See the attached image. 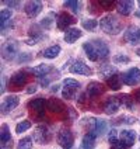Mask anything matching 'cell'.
<instances>
[{
	"mask_svg": "<svg viewBox=\"0 0 140 149\" xmlns=\"http://www.w3.org/2000/svg\"><path fill=\"white\" fill-rule=\"evenodd\" d=\"M50 139V132L49 130L43 125H39L34 130V141L37 143H45Z\"/></svg>",
	"mask_w": 140,
	"mask_h": 149,
	"instance_id": "8992f818",
	"label": "cell"
},
{
	"mask_svg": "<svg viewBox=\"0 0 140 149\" xmlns=\"http://www.w3.org/2000/svg\"><path fill=\"white\" fill-rule=\"evenodd\" d=\"M125 40L129 42V44H132V45L139 44L140 42V28L139 27L130 25V27L126 30V33H125Z\"/></svg>",
	"mask_w": 140,
	"mask_h": 149,
	"instance_id": "ba28073f",
	"label": "cell"
},
{
	"mask_svg": "<svg viewBox=\"0 0 140 149\" xmlns=\"http://www.w3.org/2000/svg\"><path fill=\"white\" fill-rule=\"evenodd\" d=\"M134 99H136V101H139L140 103V89L136 90V93H134Z\"/></svg>",
	"mask_w": 140,
	"mask_h": 149,
	"instance_id": "60d3db41",
	"label": "cell"
},
{
	"mask_svg": "<svg viewBox=\"0 0 140 149\" xmlns=\"http://www.w3.org/2000/svg\"><path fill=\"white\" fill-rule=\"evenodd\" d=\"M133 6L134 3L129 1V0H123V1H118L116 3V7H118V13L119 14H123V16H129L132 13Z\"/></svg>",
	"mask_w": 140,
	"mask_h": 149,
	"instance_id": "9a60e30c",
	"label": "cell"
},
{
	"mask_svg": "<svg viewBox=\"0 0 140 149\" xmlns=\"http://www.w3.org/2000/svg\"><path fill=\"white\" fill-rule=\"evenodd\" d=\"M63 4H65V7L70 8L73 13H79V11H80V3H79V1L70 0V1H65Z\"/></svg>",
	"mask_w": 140,
	"mask_h": 149,
	"instance_id": "4dcf8cb0",
	"label": "cell"
},
{
	"mask_svg": "<svg viewBox=\"0 0 140 149\" xmlns=\"http://www.w3.org/2000/svg\"><path fill=\"white\" fill-rule=\"evenodd\" d=\"M58 142H59V145H60L62 148L70 149L72 146H73V143H74L73 134L70 132L67 128H62V130L59 131V134H58Z\"/></svg>",
	"mask_w": 140,
	"mask_h": 149,
	"instance_id": "3957f363",
	"label": "cell"
},
{
	"mask_svg": "<svg viewBox=\"0 0 140 149\" xmlns=\"http://www.w3.org/2000/svg\"><path fill=\"white\" fill-rule=\"evenodd\" d=\"M136 54H137V55H139V56H140V48H139V49H137V52H136Z\"/></svg>",
	"mask_w": 140,
	"mask_h": 149,
	"instance_id": "b9f144b4",
	"label": "cell"
},
{
	"mask_svg": "<svg viewBox=\"0 0 140 149\" xmlns=\"http://www.w3.org/2000/svg\"><path fill=\"white\" fill-rule=\"evenodd\" d=\"M63 87L65 89H70V90H73V91H77V89L80 87V83L77 82V80H73V79H65Z\"/></svg>",
	"mask_w": 140,
	"mask_h": 149,
	"instance_id": "4316f807",
	"label": "cell"
},
{
	"mask_svg": "<svg viewBox=\"0 0 140 149\" xmlns=\"http://www.w3.org/2000/svg\"><path fill=\"white\" fill-rule=\"evenodd\" d=\"M136 16H137V17H140V11H137V13H136Z\"/></svg>",
	"mask_w": 140,
	"mask_h": 149,
	"instance_id": "7bdbcfd3",
	"label": "cell"
},
{
	"mask_svg": "<svg viewBox=\"0 0 140 149\" xmlns=\"http://www.w3.org/2000/svg\"><path fill=\"white\" fill-rule=\"evenodd\" d=\"M137 4H139V7H140V1H137Z\"/></svg>",
	"mask_w": 140,
	"mask_h": 149,
	"instance_id": "ee69618b",
	"label": "cell"
},
{
	"mask_svg": "<svg viewBox=\"0 0 140 149\" xmlns=\"http://www.w3.org/2000/svg\"><path fill=\"white\" fill-rule=\"evenodd\" d=\"M121 100L119 97H109V99L105 101V106H104V111L109 114V116H112V114H115L116 111L119 110L121 107Z\"/></svg>",
	"mask_w": 140,
	"mask_h": 149,
	"instance_id": "7c38bea8",
	"label": "cell"
},
{
	"mask_svg": "<svg viewBox=\"0 0 140 149\" xmlns=\"http://www.w3.org/2000/svg\"><path fill=\"white\" fill-rule=\"evenodd\" d=\"M76 23V20H74L73 16H70V14H67V13H62V14H59L58 16V20H56V24H58V28L59 30H69V27L70 25H73Z\"/></svg>",
	"mask_w": 140,
	"mask_h": 149,
	"instance_id": "9c48e42d",
	"label": "cell"
},
{
	"mask_svg": "<svg viewBox=\"0 0 140 149\" xmlns=\"http://www.w3.org/2000/svg\"><path fill=\"white\" fill-rule=\"evenodd\" d=\"M130 59L128 58L126 55H116L115 56V62L116 63H128Z\"/></svg>",
	"mask_w": 140,
	"mask_h": 149,
	"instance_id": "d590c367",
	"label": "cell"
},
{
	"mask_svg": "<svg viewBox=\"0 0 140 149\" xmlns=\"http://www.w3.org/2000/svg\"><path fill=\"white\" fill-rule=\"evenodd\" d=\"M107 84H108V87L112 89V90H119L121 86H122V76H119L118 73L112 74L111 77L107 79Z\"/></svg>",
	"mask_w": 140,
	"mask_h": 149,
	"instance_id": "ffe728a7",
	"label": "cell"
},
{
	"mask_svg": "<svg viewBox=\"0 0 140 149\" xmlns=\"http://www.w3.org/2000/svg\"><path fill=\"white\" fill-rule=\"evenodd\" d=\"M99 27H101V30L104 33L111 34V35H116V34L121 33V30H122L121 21L114 14H108V16L102 17L101 21H99Z\"/></svg>",
	"mask_w": 140,
	"mask_h": 149,
	"instance_id": "6da1fadb",
	"label": "cell"
},
{
	"mask_svg": "<svg viewBox=\"0 0 140 149\" xmlns=\"http://www.w3.org/2000/svg\"><path fill=\"white\" fill-rule=\"evenodd\" d=\"M95 148V136L91 134H86L81 141L80 149H94Z\"/></svg>",
	"mask_w": 140,
	"mask_h": 149,
	"instance_id": "cb8c5ba5",
	"label": "cell"
},
{
	"mask_svg": "<svg viewBox=\"0 0 140 149\" xmlns=\"http://www.w3.org/2000/svg\"><path fill=\"white\" fill-rule=\"evenodd\" d=\"M17 148L18 149H31L32 148V139H31V138H24V139H21V141L18 142Z\"/></svg>",
	"mask_w": 140,
	"mask_h": 149,
	"instance_id": "1f68e13d",
	"label": "cell"
},
{
	"mask_svg": "<svg viewBox=\"0 0 140 149\" xmlns=\"http://www.w3.org/2000/svg\"><path fill=\"white\" fill-rule=\"evenodd\" d=\"M31 128V123L28 121V120H24V121H20L16 127V132L17 134H23L27 130H30Z\"/></svg>",
	"mask_w": 140,
	"mask_h": 149,
	"instance_id": "83f0119b",
	"label": "cell"
},
{
	"mask_svg": "<svg viewBox=\"0 0 140 149\" xmlns=\"http://www.w3.org/2000/svg\"><path fill=\"white\" fill-rule=\"evenodd\" d=\"M60 51H62V48L59 45H53V47H49L48 49L43 51V56L46 59H53L60 54Z\"/></svg>",
	"mask_w": 140,
	"mask_h": 149,
	"instance_id": "d4e9b609",
	"label": "cell"
},
{
	"mask_svg": "<svg viewBox=\"0 0 140 149\" xmlns=\"http://www.w3.org/2000/svg\"><path fill=\"white\" fill-rule=\"evenodd\" d=\"M81 35H83L81 30H79V28H69L65 33V41L67 44H74Z\"/></svg>",
	"mask_w": 140,
	"mask_h": 149,
	"instance_id": "e0dca14e",
	"label": "cell"
},
{
	"mask_svg": "<svg viewBox=\"0 0 140 149\" xmlns=\"http://www.w3.org/2000/svg\"><path fill=\"white\" fill-rule=\"evenodd\" d=\"M46 107H48V110L52 111V113H63V111H65V104L58 99H49Z\"/></svg>",
	"mask_w": 140,
	"mask_h": 149,
	"instance_id": "d6986e66",
	"label": "cell"
},
{
	"mask_svg": "<svg viewBox=\"0 0 140 149\" xmlns=\"http://www.w3.org/2000/svg\"><path fill=\"white\" fill-rule=\"evenodd\" d=\"M111 149H129V146H126V145H125L121 139H118L116 142L111 143Z\"/></svg>",
	"mask_w": 140,
	"mask_h": 149,
	"instance_id": "e575fe53",
	"label": "cell"
},
{
	"mask_svg": "<svg viewBox=\"0 0 140 149\" xmlns=\"http://www.w3.org/2000/svg\"><path fill=\"white\" fill-rule=\"evenodd\" d=\"M83 49L86 51V55H87V58L90 59V61H92V62L98 61V55H97V51L94 48L92 42H86L83 45Z\"/></svg>",
	"mask_w": 140,
	"mask_h": 149,
	"instance_id": "7402d4cb",
	"label": "cell"
},
{
	"mask_svg": "<svg viewBox=\"0 0 140 149\" xmlns=\"http://www.w3.org/2000/svg\"><path fill=\"white\" fill-rule=\"evenodd\" d=\"M119 139L123 142L126 146H132L134 145V141H136V131H132V130H123L122 132L119 134Z\"/></svg>",
	"mask_w": 140,
	"mask_h": 149,
	"instance_id": "4fadbf2b",
	"label": "cell"
},
{
	"mask_svg": "<svg viewBox=\"0 0 140 149\" xmlns=\"http://www.w3.org/2000/svg\"><path fill=\"white\" fill-rule=\"evenodd\" d=\"M102 91H104V87L98 82H91L87 86V96H90V97H97Z\"/></svg>",
	"mask_w": 140,
	"mask_h": 149,
	"instance_id": "ac0fdd59",
	"label": "cell"
},
{
	"mask_svg": "<svg viewBox=\"0 0 140 149\" xmlns=\"http://www.w3.org/2000/svg\"><path fill=\"white\" fill-rule=\"evenodd\" d=\"M99 6H102V7H112L114 3L112 1H104V0H101L99 1Z\"/></svg>",
	"mask_w": 140,
	"mask_h": 149,
	"instance_id": "74e56055",
	"label": "cell"
},
{
	"mask_svg": "<svg viewBox=\"0 0 140 149\" xmlns=\"http://www.w3.org/2000/svg\"><path fill=\"white\" fill-rule=\"evenodd\" d=\"M70 72L74 74H83V76H90L92 73L90 66H87L83 61H76L72 65V68H70Z\"/></svg>",
	"mask_w": 140,
	"mask_h": 149,
	"instance_id": "30bf717a",
	"label": "cell"
},
{
	"mask_svg": "<svg viewBox=\"0 0 140 149\" xmlns=\"http://www.w3.org/2000/svg\"><path fill=\"white\" fill-rule=\"evenodd\" d=\"M24 10H25V14L30 17V18H34V17H37L42 11V3L38 1V0L27 1L24 6Z\"/></svg>",
	"mask_w": 140,
	"mask_h": 149,
	"instance_id": "5b68a950",
	"label": "cell"
},
{
	"mask_svg": "<svg viewBox=\"0 0 140 149\" xmlns=\"http://www.w3.org/2000/svg\"><path fill=\"white\" fill-rule=\"evenodd\" d=\"M35 91H37V86L34 84V86H30V87H28L27 93H28V94H31V93H35Z\"/></svg>",
	"mask_w": 140,
	"mask_h": 149,
	"instance_id": "ab89813d",
	"label": "cell"
},
{
	"mask_svg": "<svg viewBox=\"0 0 140 149\" xmlns=\"http://www.w3.org/2000/svg\"><path fill=\"white\" fill-rule=\"evenodd\" d=\"M52 20H53V14H49V16H46L45 18H42L41 25L42 27H45V28L48 30V28H50L52 24H53V21H52Z\"/></svg>",
	"mask_w": 140,
	"mask_h": 149,
	"instance_id": "836d02e7",
	"label": "cell"
},
{
	"mask_svg": "<svg viewBox=\"0 0 140 149\" xmlns=\"http://www.w3.org/2000/svg\"><path fill=\"white\" fill-rule=\"evenodd\" d=\"M92 42V45H94V48L97 51V55H98V59H107L108 55H109V48H108V45L105 44L104 41H101V40H94Z\"/></svg>",
	"mask_w": 140,
	"mask_h": 149,
	"instance_id": "8fae6325",
	"label": "cell"
},
{
	"mask_svg": "<svg viewBox=\"0 0 140 149\" xmlns=\"http://www.w3.org/2000/svg\"><path fill=\"white\" fill-rule=\"evenodd\" d=\"M11 16H13V13H11L10 8H3V10L0 11V24H1V30H4L7 21L11 20Z\"/></svg>",
	"mask_w": 140,
	"mask_h": 149,
	"instance_id": "484cf974",
	"label": "cell"
},
{
	"mask_svg": "<svg viewBox=\"0 0 140 149\" xmlns=\"http://www.w3.org/2000/svg\"><path fill=\"white\" fill-rule=\"evenodd\" d=\"M0 141H1L3 148L10 146V143H11V134H10V130H8V127L6 124L1 127V131H0Z\"/></svg>",
	"mask_w": 140,
	"mask_h": 149,
	"instance_id": "44dd1931",
	"label": "cell"
},
{
	"mask_svg": "<svg viewBox=\"0 0 140 149\" xmlns=\"http://www.w3.org/2000/svg\"><path fill=\"white\" fill-rule=\"evenodd\" d=\"M27 82V74L24 72H16L10 77V84L14 87H23Z\"/></svg>",
	"mask_w": 140,
	"mask_h": 149,
	"instance_id": "2e32d148",
	"label": "cell"
},
{
	"mask_svg": "<svg viewBox=\"0 0 140 149\" xmlns=\"http://www.w3.org/2000/svg\"><path fill=\"white\" fill-rule=\"evenodd\" d=\"M18 51H20V44L17 41H14V40H10L6 44H3V47H1L3 59H6V61L14 59L17 56V54H18Z\"/></svg>",
	"mask_w": 140,
	"mask_h": 149,
	"instance_id": "7a4b0ae2",
	"label": "cell"
},
{
	"mask_svg": "<svg viewBox=\"0 0 140 149\" xmlns=\"http://www.w3.org/2000/svg\"><path fill=\"white\" fill-rule=\"evenodd\" d=\"M119 100H121V103L125 104L128 108L133 107V100H130V96H129V94H122V96H119Z\"/></svg>",
	"mask_w": 140,
	"mask_h": 149,
	"instance_id": "d6a6232c",
	"label": "cell"
},
{
	"mask_svg": "<svg viewBox=\"0 0 140 149\" xmlns=\"http://www.w3.org/2000/svg\"><path fill=\"white\" fill-rule=\"evenodd\" d=\"M97 20H94V18H87V20H83L81 21V25L86 28V30H94L95 27H97Z\"/></svg>",
	"mask_w": 140,
	"mask_h": 149,
	"instance_id": "f546056e",
	"label": "cell"
},
{
	"mask_svg": "<svg viewBox=\"0 0 140 149\" xmlns=\"http://www.w3.org/2000/svg\"><path fill=\"white\" fill-rule=\"evenodd\" d=\"M108 139H109V143H114V142L118 141V132H116L115 130L109 131V136H108Z\"/></svg>",
	"mask_w": 140,
	"mask_h": 149,
	"instance_id": "8d00e7d4",
	"label": "cell"
},
{
	"mask_svg": "<svg viewBox=\"0 0 140 149\" xmlns=\"http://www.w3.org/2000/svg\"><path fill=\"white\" fill-rule=\"evenodd\" d=\"M34 74H37V76H45L46 73H49L50 70H52V65H48V63H41V65H38V66H34L30 69Z\"/></svg>",
	"mask_w": 140,
	"mask_h": 149,
	"instance_id": "603a6c76",
	"label": "cell"
},
{
	"mask_svg": "<svg viewBox=\"0 0 140 149\" xmlns=\"http://www.w3.org/2000/svg\"><path fill=\"white\" fill-rule=\"evenodd\" d=\"M6 6H10V7H18L20 6V1H4Z\"/></svg>",
	"mask_w": 140,
	"mask_h": 149,
	"instance_id": "f35d334b",
	"label": "cell"
},
{
	"mask_svg": "<svg viewBox=\"0 0 140 149\" xmlns=\"http://www.w3.org/2000/svg\"><path fill=\"white\" fill-rule=\"evenodd\" d=\"M122 82L128 86H136L140 83V69L139 68H132L128 72L122 74Z\"/></svg>",
	"mask_w": 140,
	"mask_h": 149,
	"instance_id": "277c9868",
	"label": "cell"
},
{
	"mask_svg": "<svg viewBox=\"0 0 140 149\" xmlns=\"http://www.w3.org/2000/svg\"><path fill=\"white\" fill-rule=\"evenodd\" d=\"M18 104H20L18 96H14V94L7 96L6 99L3 100V103H1V111H3V114H7V113H10V111H13Z\"/></svg>",
	"mask_w": 140,
	"mask_h": 149,
	"instance_id": "52a82bcc",
	"label": "cell"
},
{
	"mask_svg": "<svg viewBox=\"0 0 140 149\" xmlns=\"http://www.w3.org/2000/svg\"><path fill=\"white\" fill-rule=\"evenodd\" d=\"M46 104H48V101H45L43 99H35V100H31V101L28 103V108L35 111V113H38L39 116H42Z\"/></svg>",
	"mask_w": 140,
	"mask_h": 149,
	"instance_id": "5bb4252c",
	"label": "cell"
},
{
	"mask_svg": "<svg viewBox=\"0 0 140 149\" xmlns=\"http://www.w3.org/2000/svg\"><path fill=\"white\" fill-rule=\"evenodd\" d=\"M134 123H136V118L130 116H122L115 120V124H134Z\"/></svg>",
	"mask_w": 140,
	"mask_h": 149,
	"instance_id": "f1b7e54d",
	"label": "cell"
}]
</instances>
